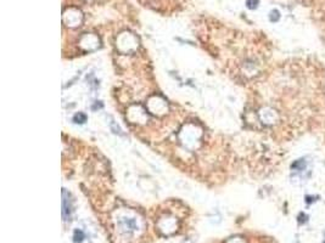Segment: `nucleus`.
I'll list each match as a JSON object with an SVG mask.
<instances>
[{
    "instance_id": "obj_1",
    "label": "nucleus",
    "mask_w": 325,
    "mask_h": 243,
    "mask_svg": "<svg viewBox=\"0 0 325 243\" xmlns=\"http://www.w3.org/2000/svg\"><path fill=\"white\" fill-rule=\"evenodd\" d=\"M246 5H247L249 9L253 10L258 6V0H246Z\"/></svg>"
},
{
    "instance_id": "obj_2",
    "label": "nucleus",
    "mask_w": 325,
    "mask_h": 243,
    "mask_svg": "<svg viewBox=\"0 0 325 243\" xmlns=\"http://www.w3.org/2000/svg\"><path fill=\"white\" fill-rule=\"evenodd\" d=\"M73 119H74V122H76V123L78 122V119H81V122H82V123H84V122H85V119H87V116H85V114H83V113H77L76 116H74V118H73Z\"/></svg>"
}]
</instances>
